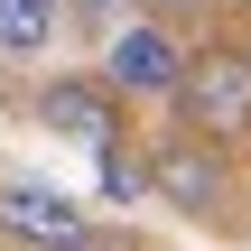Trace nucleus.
Segmentation results:
<instances>
[{"label": "nucleus", "mask_w": 251, "mask_h": 251, "mask_svg": "<svg viewBox=\"0 0 251 251\" xmlns=\"http://www.w3.org/2000/svg\"><path fill=\"white\" fill-rule=\"evenodd\" d=\"M177 102H186V130H196V140H214V149L251 140V56H233V47H205V56L186 65Z\"/></svg>", "instance_id": "obj_1"}, {"label": "nucleus", "mask_w": 251, "mask_h": 251, "mask_svg": "<svg viewBox=\"0 0 251 251\" xmlns=\"http://www.w3.org/2000/svg\"><path fill=\"white\" fill-rule=\"evenodd\" d=\"M186 65H196V56H186V37H177V28H158V19H130V28L102 47V75H112L130 102L177 93V84H186Z\"/></svg>", "instance_id": "obj_2"}, {"label": "nucleus", "mask_w": 251, "mask_h": 251, "mask_svg": "<svg viewBox=\"0 0 251 251\" xmlns=\"http://www.w3.org/2000/svg\"><path fill=\"white\" fill-rule=\"evenodd\" d=\"M149 196L205 224V214H224V205H233V168H224V149H214V140H196V130H186V140H168V149L149 158Z\"/></svg>", "instance_id": "obj_3"}, {"label": "nucleus", "mask_w": 251, "mask_h": 251, "mask_svg": "<svg viewBox=\"0 0 251 251\" xmlns=\"http://www.w3.org/2000/svg\"><path fill=\"white\" fill-rule=\"evenodd\" d=\"M121 84L112 75H56L47 93H37V121L56 130V140H75V149H112L121 140Z\"/></svg>", "instance_id": "obj_4"}, {"label": "nucleus", "mask_w": 251, "mask_h": 251, "mask_svg": "<svg viewBox=\"0 0 251 251\" xmlns=\"http://www.w3.org/2000/svg\"><path fill=\"white\" fill-rule=\"evenodd\" d=\"M84 233V205L75 196H56V186H0V242L19 251H56Z\"/></svg>", "instance_id": "obj_5"}, {"label": "nucleus", "mask_w": 251, "mask_h": 251, "mask_svg": "<svg viewBox=\"0 0 251 251\" xmlns=\"http://www.w3.org/2000/svg\"><path fill=\"white\" fill-rule=\"evenodd\" d=\"M65 28V0H0V56H47Z\"/></svg>", "instance_id": "obj_6"}, {"label": "nucleus", "mask_w": 251, "mask_h": 251, "mask_svg": "<svg viewBox=\"0 0 251 251\" xmlns=\"http://www.w3.org/2000/svg\"><path fill=\"white\" fill-rule=\"evenodd\" d=\"M93 158H102V196H112V205H140V196H149V168H140L121 140H112V149H93Z\"/></svg>", "instance_id": "obj_7"}, {"label": "nucleus", "mask_w": 251, "mask_h": 251, "mask_svg": "<svg viewBox=\"0 0 251 251\" xmlns=\"http://www.w3.org/2000/svg\"><path fill=\"white\" fill-rule=\"evenodd\" d=\"M56 251H130V242H121V233H93V224H84L75 242H56Z\"/></svg>", "instance_id": "obj_8"}, {"label": "nucleus", "mask_w": 251, "mask_h": 251, "mask_svg": "<svg viewBox=\"0 0 251 251\" xmlns=\"http://www.w3.org/2000/svg\"><path fill=\"white\" fill-rule=\"evenodd\" d=\"M242 56H251V47H242Z\"/></svg>", "instance_id": "obj_9"}]
</instances>
